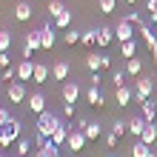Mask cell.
<instances>
[{"label": "cell", "instance_id": "obj_1", "mask_svg": "<svg viewBox=\"0 0 157 157\" xmlns=\"http://www.w3.org/2000/svg\"><path fill=\"white\" fill-rule=\"evenodd\" d=\"M63 126V120L54 114V112H49V109H46L43 114H37V132L40 134H46V137H52L54 132H57V128Z\"/></svg>", "mask_w": 157, "mask_h": 157}, {"label": "cell", "instance_id": "obj_2", "mask_svg": "<svg viewBox=\"0 0 157 157\" xmlns=\"http://www.w3.org/2000/svg\"><path fill=\"white\" fill-rule=\"evenodd\" d=\"M134 94H137V100H151V97H157V89H154V77H149V75H140L134 80Z\"/></svg>", "mask_w": 157, "mask_h": 157}, {"label": "cell", "instance_id": "obj_3", "mask_svg": "<svg viewBox=\"0 0 157 157\" xmlns=\"http://www.w3.org/2000/svg\"><path fill=\"white\" fill-rule=\"evenodd\" d=\"M20 137H23V126H20V120L12 117V120L3 126V146H0V149H12Z\"/></svg>", "mask_w": 157, "mask_h": 157}, {"label": "cell", "instance_id": "obj_4", "mask_svg": "<svg viewBox=\"0 0 157 157\" xmlns=\"http://www.w3.org/2000/svg\"><path fill=\"white\" fill-rule=\"evenodd\" d=\"M6 94H9V103H23V100H29L23 80H12V83H9V89H6Z\"/></svg>", "mask_w": 157, "mask_h": 157}, {"label": "cell", "instance_id": "obj_5", "mask_svg": "<svg viewBox=\"0 0 157 157\" xmlns=\"http://www.w3.org/2000/svg\"><path fill=\"white\" fill-rule=\"evenodd\" d=\"M114 37H117L120 43H126V40H134V26L128 23V20H123V17H120V23L114 26Z\"/></svg>", "mask_w": 157, "mask_h": 157}, {"label": "cell", "instance_id": "obj_6", "mask_svg": "<svg viewBox=\"0 0 157 157\" xmlns=\"http://www.w3.org/2000/svg\"><path fill=\"white\" fill-rule=\"evenodd\" d=\"M63 103H77V97H80V86H77V80H66L63 83Z\"/></svg>", "mask_w": 157, "mask_h": 157}, {"label": "cell", "instance_id": "obj_7", "mask_svg": "<svg viewBox=\"0 0 157 157\" xmlns=\"http://www.w3.org/2000/svg\"><path fill=\"white\" fill-rule=\"evenodd\" d=\"M37 49H43V46H40V29H37V32H29V34H26L23 57H29V60H32V52H37Z\"/></svg>", "mask_w": 157, "mask_h": 157}, {"label": "cell", "instance_id": "obj_8", "mask_svg": "<svg viewBox=\"0 0 157 157\" xmlns=\"http://www.w3.org/2000/svg\"><path fill=\"white\" fill-rule=\"evenodd\" d=\"M89 140H86V134H83V128H71V134H69V149L71 151H83V146H86Z\"/></svg>", "mask_w": 157, "mask_h": 157}, {"label": "cell", "instance_id": "obj_9", "mask_svg": "<svg viewBox=\"0 0 157 157\" xmlns=\"http://www.w3.org/2000/svg\"><path fill=\"white\" fill-rule=\"evenodd\" d=\"M54 40H57V34H54V29H52V20L40 29V46H43V52H49L52 46H54Z\"/></svg>", "mask_w": 157, "mask_h": 157}, {"label": "cell", "instance_id": "obj_10", "mask_svg": "<svg viewBox=\"0 0 157 157\" xmlns=\"http://www.w3.org/2000/svg\"><path fill=\"white\" fill-rule=\"evenodd\" d=\"M77 128H83L86 140H97V137L103 134V126H100V123H89V120H80V126H77Z\"/></svg>", "mask_w": 157, "mask_h": 157}, {"label": "cell", "instance_id": "obj_11", "mask_svg": "<svg viewBox=\"0 0 157 157\" xmlns=\"http://www.w3.org/2000/svg\"><path fill=\"white\" fill-rule=\"evenodd\" d=\"M14 69H17V80H23V83L34 77V63H32L29 57H26V60H20V63H17Z\"/></svg>", "mask_w": 157, "mask_h": 157}, {"label": "cell", "instance_id": "obj_12", "mask_svg": "<svg viewBox=\"0 0 157 157\" xmlns=\"http://www.w3.org/2000/svg\"><path fill=\"white\" fill-rule=\"evenodd\" d=\"M86 100H89V106H94V109H103L106 106V97H103V91H100V86H89Z\"/></svg>", "mask_w": 157, "mask_h": 157}, {"label": "cell", "instance_id": "obj_13", "mask_svg": "<svg viewBox=\"0 0 157 157\" xmlns=\"http://www.w3.org/2000/svg\"><path fill=\"white\" fill-rule=\"evenodd\" d=\"M137 34H143V43L149 46L151 57H157V37L151 34V29H149V26H137Z\"/></svg>", "mask_w": 157, "mask_h": 157}, {"label": "cell", "instance_id": "obj_14", "mask_svg": "<svg viewBox=\"0 0 157 157\" xmlns=\"http://www.w3.org/2000/svg\"><path fill=\"white\" fill-rule=\"evenodd\" d=\"M117 37H114V29H109V26H100L97 29V46L100 49H106V46H112Z\"/></svg>", "mask_w": 157, "mask_h": 157}, {"label": "cell", "instance_id": "obj_15", "mask_svg": "<svg viewBox=\"0 0 157 157\" xmlns=\"http://www.w3.org/2000/svg\"><path fill=\"white\" fill-rule=\"evenodd\" d=\"M29 112H34V114L46 112V97L40 94V91H32V94H29Z\"/></svg>", "mask_w": 157, "mask_h": 157}, {"label": "cell", "instance_id": "obj_16", "mask_svg": "<svg viewBox=\"0 0 157 157\" xmlns=\"http://www.w3.org/2000/svg\"><path fill=\"white\" fill-rule=\"evenodd\" d=\"M32 14H34L32 3H17V6H14V20H17V23H26Z\"/></svg>", "mask_w": 157, "mask_h": 157}, {"label": "cell", "instance_id": "obj_17", "mask_svg": "<svg viewBox=\"0 0 157 157\" xmlns=\"http://www.w3.org/2000/svg\"><path fill=\"white\" fill-rule=\"evenodd\" d=\"M114 97H117V103H120V109H123V106H128V103H132V97H134V91H132V89H128L126 83H123V86H117V91H114Z\"/></svg>", "mask_w": 157, "mask_h": 157}, {"label": "cell", "instance_id": "obj_18", "mask_svg": "<svg viewBox=\"0 0 157 157\" xmlns=\"http://www.w3.org/2000/svg\"><path fill=\"white\" fill-rule=\"evenodd\" d=\"M146 123H149V120H146L143 114H140V117H132V120H128V134L140 137V134H143V128H146Z\"/></svg>", "mask_w": 157, "mask_h": 157}, {"label": "cell", "instance_id": "obj_19", "mask_svg": "<svg viewBox=\"0 0 157 157\" xmlns=\"http://www.w3.org/2000/svg\"><path fill=\"white\" fill-rule=\"evenodd\" d=\"M52 77H54V80H69V63H66V60H57V63L52 66Z\"/></svg>", "mask_w": 157, "mask_h": 157}, {"label": "cell", "instance_id": "obj_20", "mask_svg": "<svg viewBox=\"0 0 157 157\" xmlns=\"http://www.w3.org/2000/svg\"><path fill=\"white\" fill-rule=\"evenodd\" d=\"M126 75H128V77H140V75H143V63L137 60V57H128V60H126Z\"/></svg>", "mask_w": 157, "mask_h": 157}, {"label": "cell", "instance_id": "obj_21", "mask_svg": "<svg viewBox=\"0 0 157 157\" xmlns=\"http://www.w3.org/2000/svg\"><path fill=\"white\" fill-rule=\"evenodd\" d=\"M69 134H71V128H69L66 123H63V126L57 128V132H54V134L49 137V140H52V143H57V146H63V143H69Z\"/></svg>", "mask_w": 157, "mask_h": 157}, {"label": "cell", "instance_id": "obj_22", "mask_svg": "<svg viewBox=\"0 0 157 157\" xmlns=\"http://www.w3.org/2000/svg\"><path fill=\"white\" fill-rule=\"evenodd\" d=\"M140 106H143V117L149 120V123H154V117H157V103H154V97H151V100H143Z\"/></svg>", "mask_w": 157, "mask_h": 157}, {"label": "cell", "instance_id": "obj_23", "mask_svg": "<svg viewBox=\"0 0 157 157\" xmlns=\"http://www.w3.org/2000/svg\"><path fill=\"white\" fill-rule=\"evenodd\" d=\"M132 157H154V154H151V146L143 143V140H137V143L132 146Z\"/></svg>", "mask_w": 157, "mask_h": 157}, {"label": "cell", "instance_id": "obj_24", "mask_svg": "<svg viewBox=\"0 0 157 157\" xmlns=\"http://www.w3.org/2000/svg\"><path fill=\"white\" fill-rule=\"evenodd\" d=\"M49 80V66H43V63H34V77H32V83H46Z\"/></svg>", "mask_w": 157, "mask_h": 157}, {"label": "cell", "instance_id": "obj_25", "mask_svg": "<svg viewBox=\"0 0 157 157\" xmlns=\"http://www.w3.org/2000/svg\"><path fill=\"white\" fill-rule=\"evenodd\" d=\"M140 140H143V143H149V146H154V140H157V126H154V123H146L143 134H140Z\"/></svg>", "mask_w": 157, "mask_h": 157}, {"label": "cell", "instance_id": "obj_26", "mask_svg": "<svg viewBox=\"0 0 157 157\" xmlns=\"http://www.w3.org/2000/svg\"><path fill=\"white\" fill-rule=\"evenodd\" d=\"M57 149H60V146L49 140V143L43 146V149H37V154H34V157H60V151H57Z\"/></svg>", "mask_w": 157, "mask_h": 157}, {"label": "cell", "instance_id": "obj_27", "mask_svg": "<svg viewBox=\"0 0 157 157\" xmlns=\"http://www.w3.org/2000/svg\"><path fill=\"white\" fill-rule=\"evenodd\" d=\"M86 66H89V71H100L103 69V54H86Z\"/></svg>", "mask_w": 157, "mask_h": 157}, {"label": "cell", "instance_id": "obj_28", "mask_svg": "<svg viewBox=\"0 0 157 157\" xmlns=\"http://www.w3.org/2000/svg\"><path fill=\"white\" fill-rule=\"evenodd\" d=\"M32 143H34V140H29V137H20V140L14 143V154H20V157H29Z\"/></svg>", "mask_w": 157, "mask_h": 157}, {"label": "cell", "instance_id": "obj_29", "mask_svg": "<svg viewBox=\"0 0 157 157\" xmlns=\"http://www.w3.org/2000/svg\"><path fill=\"white\" fill-rule=\"evenodd\" d=\"M46 12H49V14H52V20H54L57 14L66 12V6H63V0H49V9H46Z\"/></svg>", "mask_w": 157, "mask_h": 157}, {"label": "cell", "instance_id": "obj_30", "mask_svg": "<svg viewBox=\"0 0 157 157\" xmlns=\"http://www.w3.org/2000/svg\"><path fill=\"white\" fill-rule=\"evenodd\" d=\"M54 26H57V29H69V26H71V12H69V9H66L63 14L54 17Z\"/></svg>", "mask_w": 157, "mask_h": 157}, {"label": "cell", "instance_id": "obj_31", "mask_svg": "<svg viewBox=\"0 0 157 157\" xmlns=\"http://www.w3.org/2000/svg\"><path fill=\"white\" fill-rule=\"evenodd\" d=\"M120 54H123V57H134V54H137V43H134V40L120 43Z\"/></svg>", "mask_w": 157, "mask_h": 157}, {"label": "cell", "instance_id": "obj_32", "mask_svg": "<svg viewBox=\"0 0 157 157\" xmlns=\"http://www.w3.org/2000/svg\"><path fill=\"white\" fill-rule=\"evenodd\" d=\"M97 9H100V14H112L117 9V0H97Z\"/></svg>", "mask_w": 157, "mask_h": 157}, {"label": "cell", "instance_id": "obj_33", "mask_svg": "<svg viewBox=\"0 0 157 157\" xmlns=\"http://www.w3.org/2000/svg\"><path fill=\"white\" fill-rule=\"evenodd\" d=\"M9 49H12V32L3 29L0 32V52H9Z\"/></svg>", "mask_w": 157, "mask_h": 157}, {"label": "cell", "instance_id": "obj_34", "mask_svg": "<svg viewBox=\"0 0 157 157\" xmlns=\"http://www.w3.org/2000/svg\"><path fill=\"white\" fill-rule=\"evenodd\" d=\"M80 43L89 46V49H91V46H97V32H83L80 34Z\"/></svg>", "mask_w": 157, "mask_h": 157}, {"label": "cell", "instance_id": "obj_35", "mask_svg": "<svg viewBox=\"0 0 157 157\" xmlns=\"http://www.w3.org/2000/svg\"><path fill=\"white\" fill-rule=\"evenodd\" d=\"M80 34H83V32H75V29H69L66 34H63V43H66V46H75V43H80Z\"/></svg>", "mask_w": 157, "mask_h": 157}, {"label": "cell", "instance_id": "obj_36", "mask_svg": "<svg viewBox=\"0 0 157 157\" xmlns=\"http://www.w3.org/2000/svg\"><path fill=\"white\" fill-rule=\"evenodd\" d=\"M112 132H114L117 137H123V134L128 132V123H123V120H114V123H112Z\"/></svg>", "mask_w": 157, "mask_h": 157}, {"label": "cell", "instance_id": "obj_37", "mask_svg": "<svg viewBox=\"0 0 157 157\" xmlns=\"http://www.w3.org/2000/svg\"><path fill=\"white\" fill-rule=\"evenodd\" d=\"M123 20H128L132 26H143V17L137 14V12H126V14H123Z\"/></svg>", "mask_w": 157, "mask_h": 157}, {"label": "cell", "instance_id": "obj_38", "mask_svg": "<svg viewBox=\"0 0 157 157\" xmlns=\"http://www.w3.org/2000/svg\"><path fill=\"white\" fill-rule=\"evenodd\" d=\"M126 77H128L126 71H114V75H112V83H114V89H117V86H123V83H126Z\"/></svg>", "mask_w": 157, "mask_h": 157}, {"label": "cell", "instance_id": "obj_39", "mask_svg": "<svg viewBox=\"0 0 157 157\" xmlns=\"http://www.w3.org/2000/svg\"><path fill=\"white\" fill-rule=\"evenodd\" d=\"M12 66V57H9V52H0V69H9Z\"/></svg>", "mask_w": 157, "mask_h": 157}, {"label": "cell", "instance_id": "obj_40", "mask_svg": "<svg viewBox=\"0 0 157 157\" xmlns=\"http://www.w3.org/2000/svg\"><path fill=\"white\" fill-rule=\"evenodd\" d=\"M9 120H12V114H9V109H6V106H0V126H6Z\"/></svg>", "mask_w": 157, "mask_h": 157}, {"label": "cell", "instance_id": "obj_41", "mask_svg": "<svg viewBox=\"0 0 157 157\" xmlns=\"http://www.w3.org/2000/svg\"><path fill=\"white\" fill-rule=\"evenodd\" d=\"M117 140H120V137H117L114 132H109V134H106V146H109V149H114V146H117Z\"/></svg>", "mask_w": 157, "mask_h": 157}, {"label": "cell", "instance_id": "obj_42", "mask_svg": "<svg viewBox=\"0 0 157 157\" xmlns=\"http://www.w3.org/2000/svg\"><path fill=\"white\" fill-rule=\"evenodd\" d=\"M63 117H75V103H63Z\"/></svg>", "mask_w": 157, "mask_h": 157}, {"label": "cell", "instance_id": "obj_43", "mask_svg": "<svg viewBox=\"0 0 157 157\" xmlns=\"http://www.w3.org/2000/svg\"><path fill=\"white\" fill-rule=\"evenodd\" d=\"M89 83H91V86H100V83H103V77H100V71H91V75H89Z\"/></svg>", "mask_w": 157, "mask_h": 157}, {"label": "cell", "instance_id": "obj_44", "mask_svg": "<svg viewBox=\"0 0 157 157\" xmlns=\"http://www.w3.org/2000/svg\"><path fill=\"white\" fill-rule=\"evenodd\" d=\"M146 12H149V14H157V0H149V3H146Z\"/></svg>", "mask_w": 157, "mask_h": 157}, {"label": "cell", "instance_id": "obj_45", "mask_svg": "<svg viewBox=\"0 0 157 157\" xmlns=\"http://www.w3.org/2000/svg\"><path fill=\"white\" fill-rule=\"evenodd\" d=\"M149 20H151V23H157V14H149Z\"/></svg>", "mask_w": 157, "mask_h": 157}, {"label": "cell", "instance_id": "obj_46", "mask_svg": "<svg viewBox=\"0 0 157 157\" xmlns=\"http://www.w3.org/2000/svg\"><path fill=\"white\" fill-rule=\"evenodd\" d=\"M0 146H3V126H0Z\"/></svg>", "mask_w": 157, "mask_h": 157}, {"label": "cell", "instance_id": "obj_47", "mask_svg": "<svg viewBox=\"0 0 157 157\" xmlns=\"http://www.w3.org/2000/svg\"><path fill=\"white\" fill-rule=\"evenodd\" d=\"M126 3H137V0H126Z\"/></svg>", "mask_w": 157, "mask_h": 157}, {"label": "cell", "instance_id": "obj_48", "mask_svg": "<svg viewBox=\"0 0 157 157\" xmlns=\"http://www.w3.org/2000/svg\"><path fill=\"white\" fill-rule=\"evenodd\" d=\"M14 157H20V154H14Z\"/></svg>", "mask_w": 157, "mask_h": 157}, {"label": "cell", "instance_id": "obj_49", "mask_svg": "<svg viewBox=\"0 0 157 157\" xmlns=\"http://www.w3.org/2000/svg\"><path fill=\"white\" fill-rule=\"evenodd\" d=\"M109 157H114V154H109Z\"/></svg>", "mask_w": 157, "mask_h": 157}, {"label": "cell", "instance_id": "obj_50", "mask_svg": "<svg viewBox=\"0 0 157 157\" xmlns=\"http://www.w3.org/2000/svg\"><path fill=\"white\" fill-rule=\"evenodd\" d=\"M0 157H6V154H0Z\"/></svg>", "mask_w": 157, "mask_h": 157}, {"label": "cell", "instance_id": "obj_51", "mask_svg": "<svg viewBox=\"0 0 157 157\" xmlns=\"http://www.w3.org/2000/svg\"><path fill=\"white\" fill-rule=\"evenodd\" d=\"M6 157H9V154H6Z\"/></svg>", "mask_w": 157, "mask_h": 157}, {"label": "cell", "instance_id": "obj_52", "mask_svg": "<svg viewBox=\"0 0 157 157\" xmlns=\"http://www.w3.org/2000/svg\"><path fill=\"white\" fill-rule=\"evenodd\" d=\"M154 157H157V154H154Z\"/></svg>", "mask_w": 157, "mask_h": 157}]
</instances>
